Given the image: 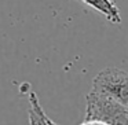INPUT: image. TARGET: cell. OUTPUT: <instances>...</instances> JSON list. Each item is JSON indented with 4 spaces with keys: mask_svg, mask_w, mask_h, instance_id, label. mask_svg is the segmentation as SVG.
<instances>
[{
    "mask_svg": "<svg viewBox=\"0 0 128 125\" xmlns=\"http://www.w3.org/2000/svg\"><path fill=\"white\" fill-rule=\"evenodd\" d=\"M92 89L113 98L128 107V72L117 67H106L94 78Z\"/></svg>",
    "mask_w": 128,
    "mask_h": 125,
    "instance_id": "cell-2",
    "label": "cell"
},
{
    "mask_svg": "<svg viewBox=\"0 0 128 125\" xmlns=\"http://www.w3.org/2000/svg\"><path fill=\"white\" fill-rule=\"evenodd\" d=\"M81 125H105V124H100V122H95V121H84Z\"/></svg>",
    "mask_w": 128,
    "mask_h": 125,
    "instance_id": "cell-5",
    "label": "cell"
},
{
    "mask_svg": "<svg viewBox=\"0 0 128 125\" xmlns=\"http://www.w3.org/2000/svg\"><path fill=\"white\" fill-rule=\"evenodd\" d=\"M28 100H29V122L30 125H56L50 117L46 114L44 109L40 105V100L37 98V95L34 92H30L28 95Z\"/></svg>",
    "mask_w": 128,
    "mask_h": 125,
    "instance_id": "cell-4",
    "label": "cell"
},
{
    "mask_svg": "<svg viewBox=\"0 0 128 125\" xmlns=\"http://www.w3.org/2000/svg\"><path fill=\"white\" fill-rule=\"evenodd\" d=\"M80 1H83L90 8L95 10L100 15H103L109 22L114 23V25L121 23L120 10L113 0H80Z\"/></svg>",
    "mask_w": 128,
    "mask_h": 125,
    "instance_id": "cell-3",
    "label": "cell"
},
{
    "mask_svg": "<svg viewBox=\"0 0 128 125\" xmlns=\"http://www.w3.org/2000/svg\"><path fill=\"white\" fill-rule=\"evenodd\" d=\"M105 125H128V107L94 89L87 95L86 120Z\"/></svg>",
    "mask_w": 128,
    "mask_h": 125,
    "instance_id": "cell-1",
    "label": "cell"
}]
</instances>
